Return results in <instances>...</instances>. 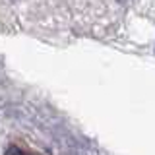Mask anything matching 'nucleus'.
<instances>
[{
  "mask_svg": "<svg viewBox=\"0 0 155 155\" xmlns=\"http://www.w3.org/2000/svg\"><path fill=\"white\" fill-rule=\"evenodd\" d=\"M118 2H120V4H128L130 0H118Z\"/></svg>",
  "mask_w": 155,
  "mask_h": 155,
  "instance_id": "1",
  "label": "nucleus"
}]
</instances>
